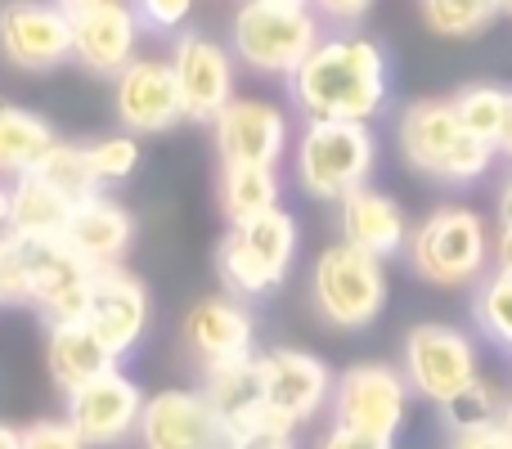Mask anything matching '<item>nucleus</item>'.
I'll return each instance as SVG.
<instances>
[{"instance_id":"nucleus-41","label":"nucleus","mask_w":512,"mask_h":449,"mask_svg":"<svg viewBox=\"0 0 512 449\" xmlns=\"http://www.w3.org/2000/svg\"><path fill=\"white\" fill-rule=\"evenodd\" d=\"M490 270L512 274V221H499L495 243H490Z\"/></svg>"},{"instance_id":"nucleus-16","label":"nucleus","mask_w":512,"mask_h":449,"mask_svg":"<svg viewBox=\"0 0 512 449\" xmlns=\"http://www.w3.org/2000/svg\"><path fill=\"white\" fill-rule=\"evenodd\" d=\"M135 441L140 449H225V427L203 391H153L144 396Z\"/></svg>"},{"instance_id":"nucleus-25","label":"nucleus","mask_w":512,"mask_h":449,"mask_svg":"<svg viewBox=\"0 0 512 449\" xmlns=\"http://www.w3.org/2000/svg\"><path fill=\"white\" fill-rule=\"evenodd\" d=\"M72 207H77V203H68V198H63L50 180L36 176V171H27V176H18L14 185H9V225H5V234H18V238H63Z\"/></svg>"},{"instance_id":"nucleus-32","label":"nucleus","mask_w":512,"mask_h":449,"mask_svg":"<svg viewBox=\"0 0 512 449\" xmlns=\"http://www.w3.org/2000/svg\"><path fill=\"white\" fill-rule=\"evenodd\" d=\"M472 319L477 328L499 346V351L512 355V274L490 270L477 288V301H472Z\"/></svg>"},{"instance_id":"nucleus-6","label":"nucleus","mask_w":512,"mask_h":449,"mask_svg":"<svg viewBox=\"0 0 512 449\" xmlns=\"http://www.w3.org/2000/svg\"><path fill=\"white\" fill-rule=\"evenodd\" d=\"M310 306L337 333H364L387 310V265L337 238L310 265Z\"/></svg>"},{"instance_id":"nucleus-4","label":"nucleus","mask_w":512,"mask_h":449,"mask_svg":"<svg viewBox=\"0 0 512 449\" xmlns=\"http://www.w3.org/2000/svg\"><path fill=\"white\" fill-rule=\"evenodd\" d=\"M324 18L306 5V0H248L234 14L230 50L243 68L261 72V77H283L306 63V54L324 41Z\"/></svg>"},{"instance_id":"nucleus-36","label":"nucleus","mask_w":512,"mask_h":449,"mask_svg":"<svg viewBox=\"0 0 512 449\" xmlns=\"http://www.w3.org/2000/svg\"><path fill=\"white\" fill-rule=\"evenodd\" d=\"M23 449H90L77 436L68 418H41V423L23 427Z\"/></svg>"},{"instance_id":"nucleus-37","label":"nucleus","mask_w":512,"mask_h":449,"mask_svg":"<svg viewBox=\"0 0 512 449\" xmlns=\"http://www.w3.org/2000/svg\"><path fill=\"white\" fill-rule=\"evenodd\" d=\"M225 449H297V432H283V427L256 423L248 432L225 436Z\"/></svg>"},{"instance_id":"nucleus-20","label":"nucleus","mask_w":512,"mask_h":449,"mask_svg":"<svg viewBox=\"0 0 512 449\" xmlns=\"http://www.w3.org/2000/svg\"><path fill=\"white\" fill-rule=\"evenodd\" d=\"M135 45H140V18L131 0L72 14V59L95 77H117L135 59Z\"/></svg>"},{"instance_id":"nucleus-5","label":"nucleus","mask_w":512,"mask_h":449,"mask_svg":"<svg viewBox=\"0 0 512 449\" xmlns=\"http://www.w3.org/2000/svg\"><path fill=\"white\" fill-rule=\"evenodd\" d=\"M378 167V135L364 122H306L292 149V176L315 203H342L369 185Z\"/></svg>"},{"instance_id":"nucleus-44","label":"nucleus","mask_w":512,"mask_h":449,"mask_svg":"<svg viewBox=\"0 0 512 449\" xmlns=\"http://www.w3.org/2000/svg\"><path fill=\"white\" fill-rule=\"evenodd\" d=\"M54 5H63L68 14H81V9H95V5H113V0H54Z\"/></svg>"},{"instance_id":"nucleus-31","label":"nucleus","mask_w":512,"mask_h":449,"mask_svg":"<svg viewBox=\"0 0 512 449\" xmlns=\"http://www.w3.org/2000/svg\"><path fill=\"white\" fill-rule=\"evenodd\" d=\"M504 405H508V391L499 387L495 378H486V373H481L468 391H459V396L441 409V418H445V427H450V432H481V427H499Z\"/></svg>"},{"instance_id":"nucleus-33","label":"nucleus","mask_w":512,"mask_h":449,"mask_svg":"<svg viewBox=\"0 0 512 449\" xmlns=\"http://www.w3.org/2000/svg\"><path fill=\"white\" fill-rule=\"evenodd\" d=\"M86 153H90V171H95L99 189H104V185H122V180H131L135 167H140V140H135L131 131L104 135V140L86 144Z\"/></svg>"},{"instance_id":"nucleus-42","label":"nucleus","mask_w":512,"mask_h":449,"mask_svg":"<svg viewBox=\"0 0 512 449\" xmlns=\"http://www.w3.org/2000/svg\"><path fill=\"white\" fill-rule=\"evenodd\" d=\"M0 449H23V432L9 423H0Z\"/></svg>"},{"instance_id":"nucleus-45","label":"nucleus","mask_w":512,"mask_h":449,"mask_svg":"<svg viewBox=\"0 0 512 449\" xmlns=\"http://www.w3.org/2000/svg\"><path fill=\"white\" fill-rule=\"evenodd\" d=\"M499 153L512 158V95H508V117H504V135H499Z\"/></svg>"},{"instance_id":"nucleus-11","label":"nucleus","mask_w":512,"mask_h":449,"mask_svg":"<svg viewBox=\"0 0 512 449\" xmlns=\"http://www.w3.org/2000/svg\"><path fill=\"white\" fill-rule=\"evenodd\" d=\"M0 59L18 72H54L72 59V14L54 0H5Z\"/></svg>"},{"instance_id":"nucleus-26","label":"nucleus","mask_w":512,"mask_h":449,"mask_svg":"<svg viewBox=\"0 0 512 449\" xmlns=\"http://www.w3.org/2000/svg\"><path fill=\"white\" fill-rule=\"evenodd\" d=\"M54 144H59V135H54V126L41 113H27V108L0 99V176L18 180L27 171H36V162Z\"/></svg>"},{"instance_id":"nucleus-34","label":"nucleus","mask_w":512,"mask_h":449,"mask_svg":"<svg viewBox=\"0 0 512 449\" xmlns=\"http://www.w3.org/2000/svg\"><path fill=\"white\" fill-rule=\"evenodd\" d=\"M0 306H32L27 252H23V238L14 234H0Z\"/></svg>"},{"instance_id":"nucleus-43","label":"nucleus","mask_w":512,"mask_h":449,"mask_svg":"<svg viewBox=\"0 0 512 449\" xmlns=\"http://www.w3.org/2000/svg\"><path fill=\"white\" fill-rule=\"evenodd\" d=\"M499 221H512V176L504 180V189H499Z\"/></svg>"},{"instance_id":"nucleus-2","label":"nucleus","mask_w":512,"mask_h":449,"mask_svg":"<svg viewBox=\"0 0 512 449\" xmlns=\"http://www.w3.org/2000/svg\"><path fill=\"white\" fill-rule=\"evenodd\" d=\"M396 144H400L405 167H414L418 176L436 180V185H454V189L477 185L499 158L495 144L477 140V135L459 122L454 104L441 95L414 99V104L400 113Z\"/></svg>"},{"instance_id":"nucleus-15","label":"nucleus","mask_w":512,"mask_h":449,"mask_svg":"<svg viewBox=\"0 0 512 449\" xmlns=\"http://www.w3.org/2000/svg\"><path fill=\"white\" fill-rule=\"evenodd\" d=\"M23 252H27V283H32V310H41L45 324L86 315L95 270L63 238H23Z\"/></svg>"},{"instance_id":"nucleus-24","label":"nucleus","mask_w":512,"mask_h":449,"mask_svg":"<svg viewBox=\"0 0 512 449\" xmlns=\"http://www.w3.org/2000/svg\"><path fill=\"white\" fill-rule=\"evenodd\" d=\"M203 400L212 405V414L221 418L225 436L265 423V391H261V364H256V355L221 364V369H207Z\"/></svg>"},{"instance_id":"nucleus-38","label":"nucleus","mask_w":512,"mask_h":449,"mask_svg":"<svg viewBox=\"0 0 512 449\" xmlns=\"http://www.w3.org/2000/svg\"><path fill=\"white\" fill-rule=\"evenodd\" d=\"M310 9H315L324 23L355 27V23H360V18L373 9V0H310Z\"/></svg>"},{"instance_id":"nucleus-30","label":"nucleus","mask_w":512,"mask_h":449,"mask_svg":"<svg viewBox=\"0 0 512 449\" xmlns=\"http://www.w3.org/2000/svg\"><path fill=\"white\" fill-rule=\"evenodd\" d=\"M36 176H45L54 189H59L68 203H86V198L99 194V180L90 171V153L86 144H68L59 140L41 162H36Z\"/></svg>"},{"instance_id":"nucleus-14","label":"nucleus","mask_w":512,"mask_h":449,"mask_svg":"<svg viewBox=\"0 0 512 449\" xmlns=\"http://www.w3.org/2000/svg\"><path fill=\"white\" fill-rule=\"evenodd\" d=\"M113 113L122 122V131L131 135H162L176 122H185L171 59H149V54L140 59L135 54L113 77Z\"/></svg>"},{"instance_id":"nucleus-3","label":"nucleus","mask_w":512,"mask_h":449,"mask_svg":"<svg viewBox=\"0 0 512 449\" xmlns=\"http://www.w3.org/2000/svg\"><path fill=\"white\" fill-rule=\"evenodd\" d=\"M490 234L486 216L477 207L441 203L409 229V270L432 288H468L490 274Z\"/></svg>"},{"instance_id":"nucleus-40","label":"nucleus","mask_w":512,"mask_h":449,"mask_svg":"<svg viewBox=\"0 0 512 449\" xmlns=\"http://www.w3.org/2000/svg\"><path fill=\"white\" fill-rule=\"evenodd\" d=\"M445 449H512L499 427H481V432H450Z\"/></svg>"},{"instance_id":"nucleus-47","label":"nucleus","mask_w":512,"mask_h":449,"mask_svg":"<svg viewBox=\"0 0 512 449\" xmlns=\"http://www.w3.org/2000/svg\"><path fill=\"white\" fill-rule=\"evenodd\" d=\"M5 225H9V189L0 185V234H5Z\"/></svg>"},{"instance_id":"nucleus-1","label":"nucleus","mask_w":512,"mask_h":449,"mask_svg":"<svg viewBox=\"0 0 512 449\" xmlns=\"http://www.w3.org/2000/svg\"><path fill=\"white\" fill-rule=\"evenodd\" d=\"M292 104L306 122H364L382 117L391 99V63L373 36L337 32L324 36L288 77Z\"/></svg>"},{"instance_id":"nucleus-49","label":"nucleus","mask_w":512,"mask_h":449,"mask_svg":"<svg viewBox=\"0 0 512 449\" xmlns=\"http://www.w3.org/2000/svg\"><path fill=\"white\" fill-rule=\"evenodd\" d=\"M306 5H310V0H306Z\"/></svg>"},{"instance_id":"nucleus-17","label":"nucleus","mask_w":512,"mask_h":449,"mask_svg":"<svg viewBox=\"0 0 512 449\" xmlns=\"http://www.w3.org/2000/svg\"><path fill=\"white\" fill-rule=\"evenodd\" d=\"M140 409L144 396L135 387V378H126L122 369H108L104 378L86 382L81 391L68 396V423L77 427V436L90 449H113L126 436H135Z\"/></svg>"},{"instance_id":"nucleus-39","label":"nucleus","mask_w":512,"mask_h":449,"mask_svg":"<svg viewBox=\"0 0 512 449\" xmlns=\"http://www.w3.org/2000/svg\"><path fill=\"white\" fill-rule=\"evenodd\" d=\"M315 449H396V441H382V436H364V432H351V427H328L319 436Z\"/></svg>"},{"instance_id":"nucleus-29","label":"nucleus","mask_w":512,"mask_h":449,"mask_svg":"<svg viewBox=\"0 0 512 449\" xmlns=\"http://www.w3.org/2000/svg\"><path fill=\"white\" fill-rule=\"evenodd\" d=\"M427 32L445 36V41H472L481 36L499 14V0H418Z\"/></svg>"},{"instance_id":"nucleus-35","label":"nucleus","mask_w":512,"mask_h":449,"mask_svg":"<svg viewBox=\"0 0 512 449\" xmlns=\"http://www.w3.org/2000/svg\"><path fill=\"white\" fill-rule=\"evenodd\" d=\"M131 9L149 32H180L194 14V0H131Z\"/></svg>"},{"instance_id":"nucleus-7","label":"nucleus","mask_w":512,"mask_h":449,"mask_svg":"<svg viewBox=\"0 0 512 449\" xmlns=\"http://www.w3.org/2000/svg\"><path fill=\"white\" fill-rule=\"evenodd\" d=\"M301 229L297 216L274 207L265 216H252L243 225H230V234L216 247V270L230 297H265L288 279L292 261H297Z\"/></svg>"},{"instance_id":"nucleus-28","label":"nucleus","mask_w":512,"mask_h":449,"mask_svg":"<svg viewBox=\"0 0 512 449\" xmlns=\"http://www.w3.org/2000/svg\"><path fill=\"white\" fill-rule=\"evenodd\" d=\"M508 95L512 90L495 86V81H468V86H459L450 95V104H454V113H459V122L468 126L477 140H486L499 149L504 117H508Z\"/></svg>"},{"instance_id":"nucleus-21","label":"nucleus","mask_w":512,"mask_h":449,"mask_svg":"<svg viewBox=\"0 0 512 449\" xmlns=\"http://www.w3.org/2000/svg\"><path fill=\"white\" fill-rule=\"evenodd\" d=\"M63 243L90 265V270H108V265H122V256L135 243V216L126 212L117 198H108L99 189L95 198L72 207L68 229H63Z\"/></svg>"},{"instance_id":"nucleus-9","label":"nucleus","mask_w":512,"mask_h":449,"mask_svg":"<svg viewBox=\"0 0 512 449\" xmlns=\"http://www.w3.org/2000/svg\"><path fill=\"white\" fill-rule=\"evenodd\" d=\"M409 396H414V391H409L405 373H400L396 364L364 360V364H351V369L337 373L328 409H333L337 427L396 441L409 418Z\"/></svg>"},{"instance_id":"nucleus-22","label":"nucleus","mask_w":512,"mask_h":449,"mask_svg":"<svg viewBox=\"0 0 512 449\" xmlns=\"http://www.w3.org/2000/svg\"><path fill=\"white\" fill-rule=\"evenodd\" d=\"M337 229H342V243L360 247V252L378 256V261L400 256L409 243L405 207L373 185L355 189V194H346L342 203H337Z\"/></svg>"},{"instance_id":"nucleus-8","label":"nucleus","mask_w":512,"mask_h":449,"mask_svg":"<svg viewBox=\"0 0 512 449\" xmlns=\"http://www.w3.org/2000/svg\"><path fill=\"white\" fill-rule=\"evenodd\" d=\"M400 373H405L409 391L427 405L445 409L459 391H468L481 378V351L472 333L441 319L414 324L400 342Z\"/></svg>"},{"instance_id":"nucleus-46","label":"nucleus","mask_w":512,"mask_h":449,"mask_svg":"<svg viewBox=\"0 0 512 449\" xmlns=\"http://www.w3.org/2000/svg\"><path fill=\"white\" fill-rule=\"evenodd\" d=\"M499 432L508 436V445H512V391H508V405H504V418H499Z\"/></svg>"},{"instance_id":"nucleus-10","label":"nucleus","mask_w":512,"mask_h":449,"mask_svg":"<svg viewBox=\"0 0 512 449\" xmlns=\"http://www.w3.org/2000/svg\"><path fill=\"white\" fill-rule=\"evenodd\" d=\"M256 364H261L265 423L270 427L297 432V427L315 423L333 400V369L301 346H274V351L256 355Z\"/></svg>"},{"instance_id":"nucleus-19","label":"nucleus","mask_w":512,"mask_h":449,"mask_svg":"<svg viewBox=\"0 0 512 449\" xmlns=\"http://www.w3.org/2000/svg\"><path fill=\"white\" fill-rule=\"evenodd\" d=\"M180 333H185L189 355L203 364V373L256 355V324H252L248 306H243L239 297H203V301H194Z\"/></svg>"},{"instance_id":"nucleus-13","label":"nucleus","mask_w":512,"mask_h":449,"mask_svg":"<svg viewBox=\"0 0 512 449\" xmlns=\"http://www.w3.org/2000/svg\"><path fill=\"white\" fill-rule=\"evenodd\" d=\"M221 167H279L288 153V113L270 99L234 95L212 122Z\"/></svg>"},{"instance_id":"nucleus-12","label":"nucleus","mask_w":512,"mask_h":449,"mask_svg":"<svg viewBox=\"0 0 512 449\" xmlns=\"http://www.w3.org/2000/svg\"><path fill=\"white\" fill-rule=\"evenodd\" d=\"M171 72H176L180 108L185 122H207L221 117V108L234 99V81H239V59L230 45H221L207 32H180L176 50H171Z\"/></svg>"},{"instance_id":"nucleus-18","label":"nucleus","mask_w":512,"mask_h":449,"mask_svg":"<svg viewBox=\"0 0 512 449\" xmlns=\"http://www.w3.org/2000/svg\"><path fill=\"white\" fill-rule=\"evenodd\" d=\"M81 319H86L99 342L122 360L144 337V328H149V288H144L131 270H122V265L95 270L90 297H86V315Z\"/></svg>"},{"instance_id":"nucleus-27","label":"nucleus","mask_w":512,"mask_h":449,"mask_svg":"<svg viewBox=\"0 0 512 449\" xmlns=\"http://www.w3.org/2000/svg\"><path fill=\"white\" fill-rule=\"evenodd\" d=\"M216 198H221V212L230 225L265 216L279 207V171L274 167H221Z\"/></svg>"},{"instance_id":"nucleus-23","label":"nucleus","mask_w":512,"mask_h":449,"mask_svg":"<svg viewBox=\"0 0 512 449\" xmlns=\"http://www.w3.org/2000/svg\"><path fill=\"white\" fill-rule=\"evenodd\" d=\"M45 369H50L54 387L63 396H72L86 382L117 369V355L99 342L86 319H63V324H50V333H45Z\"/></svg>"},{"instance_id":"nucleus-48","label":"nucleus","mask_w":512,"mask_h":449,"mask_svg":"<svg viewBox=\"0 0 512 449\" xmlns=\"http://www.w3.org/2000/svg\"><path fill=\"white\" fill-rule=\"evenodd\" d=\"M499 14H504V18H512V0H499Z\"/></svg>"}]
</instances>
